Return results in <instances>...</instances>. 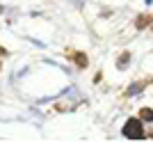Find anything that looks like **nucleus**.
<instances>
[{
	"label": "nucleus",
	"instance_id": "obj_1",
	"mask_svg": "<svg viewBox=\"0 0 153 142\" xmlns=\"http://www.w3.org/2000/svg\"><path fill=\"white\" fill-rule=\"evenodd\" d=\"M121 135L126 140H144L146 138V131H144V122H142L140 117H128L126 124L121 126Z\"/></svg>",
	"mask_w": 153,
	"mask_h": 142
},
{
	"label": "nucleus",
	"instance_id": "obj_2",
	"mask_svg": "<svg viewBox=\"0 0 153 142\" xmlns=\"http://www.w3.org/2000/svg\"><path fill=\"white\" fill-rule=\"evenodd\" d=\"M66 58H69L78 69H87V67H89V58H87L85 51H73V48H69V51H66Z\"/></svg>",
	"mask_w": 153,
	"mask_h": 142
},
{
	"label": "nucleus",
	"instance_id": "obj_3",
	"mask_svg": "<svg viewBox=\"0 0 153 142\" xmlns=\"http://www.w3.org/2000/svg\"><path fill=\"white\" fill-rule=\"evenodd\" d=\"M149 83H153V78H144V80H133V83L126 87V92H123V96L126 99H130V96H135V94H140L144 87H146Z\"/></svg>",
	"mask_w": 153,
	"mask_h": 142
},
{
	"label": "nucleus",
	"instance_id": "obj_4",
	"mask_svg": "<svg viewBox=\"0 0 153 142\" xmlns=\"http://www.w3.org/2000/svg\"><path fill=\"white\" fill-rule=\"evenodd\" d=\"M153 23V14L151 12H144V14H140L137 19H135V28L137 30H144V28H149Z\"/></svg>",
	"mask_w": 153,
	"mask_h": 142
},
{
	"label": "nucleus",
	"instance_id": "obj_5",
	"mask_svg": "<svg viewBox=\"0 0 153 142\" xmlns=\"http://www.w3.org/2000/svg\"><path fill=\"white\" fill-rule=\"evenodd\" d=\"M130 58H133V53H130V51H123L121 55L117 58V69H119V71H126L128 64H130Z\"/></svg>",
	"mask_w": 153,
	"mask_h": 142
},
{
	"label": "nucleus",
	"instance_id": "obj_6",
	"mask_svg": "<svg viewBox=\"0 0 153 142\" xmlns=\"http://www.w3.org/2000/svg\"><path fill=\"white\" fill-rule=\"evenodd\" d=\"M137 117H140L142 122H153V108H149V105H144V108H140V112H137Z\"/></svg>",
	"mask_w": 153,
	"mask_h": 142
},
{
	"label": "nucleus",
	"instance_id": "obj_7",
	"mask_svg": "<svg viewBox=\"0 0 153 142\" xmlns=\"http://www.w3.org/2000/svg\"><path fill=\"white\" fill-rule=\"evenodd\" d=\"M0 58H9V51H7L5 46H0Z\"/></svg>",
	"mask_w": 153,
	"mask_h": 142
},
{
	"label": "nucleus",
	"instance_id": "obj_8",
	"mask_svg": "<svg viewBox=\"0 0 153 142\" xmlns=\"http://www.w3.org/2000/svg\"><path fill=\"white\" fill-rule=\"evenodd\" d=\"M101 80H103V71H98V73H96V76H94V83L98 85V83H101Z\"/></svg>",
	"mask_w": 153,
	"mask_h": 142
},
{
	"label": "nucleus",
	"instance_id": "obj_9",
	"mask_svg": "<svg viewBox=\"0 0 153 142\" xmlns=\"http://www.w3.org/2000/svg\"><path fill=\"white\" fill-rule=\"evenodd\" d=\"M0 71H2V60H0Z\"/></svg>",
	"mask_w": 153,
	"mask_h": 142
}]
</instances>
